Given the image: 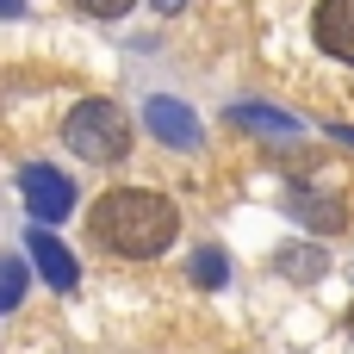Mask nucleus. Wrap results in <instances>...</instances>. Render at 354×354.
Here are the masks:
<instances>
[{"label":"nucleus","instance_id":"f257e3e1","mask_svg":"<svg viewBox=\"0 0 354 354\" xmlns=\"http://www.w3.org/2000/svg\"><path fill=\"white\" fill-rule=\"evenodd\" d=\"M87 230H93L100 249H112L124 261H149L180 236V212H174V199H162L149 187H112L87 212Z\"/></svg>","mask_w":354,"mask_h":354},{"label":"nucleus","instance_id":"f03ea898","mask_svg":"<svg viewBox=\"0 0 354 354\" xmlns=\"http://www.w3.org/2000/svg\"><path fill=\"white\" fill-rule=\"evenodd\" d=\"M62 143L81 156V162H124L131 156V124L112 100H81L68 118H62Z\"/></svg>","mask_w":354,"mask_h":354},{"label":"nucleus","instance_id":"7ed1b4c3","mask_svg":"<svg viewBox=\"0 0 354 354\" xmlns=\"http://www.w3.org/2000/svg\"><path fill=\"white\" fill-rule=\"evenodd\" d=\"M19 193H25V212H31L37 224H62V218L75 212V180H68L62 168H50V162L19 168Z\"/></svg>","mask_w":354,"mask_h":354},{"label":"nucleus","instance_id":"20e7f679","mask_svg":"<svg viewBox=\"0 0 354 354\" xmlns=\"http://www.w3.org/2000/svg\"><path fill=\"white\" fill-rule=\"evenodd\" d=\"M311 37H317L324 56L354 62V0H317V12H311Z\"/></svg>","mask_w":354,"mask_h":354},{"label":"nucleus","instance_id":"39448f33","mask_svg":"<svg viewBox=\"0 0 354 354\" xmlns=\"http://www.w3.org/2000/svg\"><path fill=\"white\" fill-rule=\"evenodd\" d=\"M25 249H31V261H37V274H44V280H50L56 292H68V286L81 280V268H75V255H68V249H62V243L50 236V224H31V230H25Z\"/></svg>","mask_w":354,"mask_h":354},{"label":"nucleus","instance_id":"423d86ee","mask_svg":"<svg viewBox=\"0 0 354 354\" xmlns=\"http://www.w3.org/2000/svg\"><path fill=\"white\" fill-rule=\"evenodd\" d=\"M143 124H149L168 149H193V143H199V118H193V106H180V100H149V106H143Z\"/></svg>","mask_w":354,"mask_h":354},{"label":"nucleus","instance_id":"0eeeda50","mask_svg":"<svg viewBox=\"0 0 354 354\" xmlns=\"http://www.w3.org/2000/svg\"><path fill=\"white\" fill-rule=\"evenodd\" d=\"M230 124L236 131H261V137H299V118H286L274 106H230Z\"/></svg>","mask_w":354,"mask_h":354},{"label":"nucleus","instance_id":"6e6552de","mask_svg":"<svg viewBox=\"0 0 354 354\" xmlns=\"http://www.w3.org/2000/svg\"><path fill=\"white\" fill-rule=\"evenodd\" d=\"M330 261H324V249H280V274H305V280H317Z\"/></svg>","mask_w":354,"mask_h":354},{"label":"nucleus","instance_id":"1a4fd4ad","mask_svg":"<svg viewBox=\"0 0 354 354\" xmlns=\"http://www.w3.org/2000/svg\"><path fill=\"white\" fill-rule=\"evenodd\" d=\"M19 299H25V261L0 255V311H12Z\"/></svg>","mask_w":354,"mask_h":354},{"label":"nucleus","instance_id":"9d476101","mask_svg":"<svg viewBox=\"0 0 354 354\" xmlns=\"http://www.w3.org/2000/svg\"><path fill=\"white\" fill-rule=\"evenodd\" d=\"M224 274H230L224 249H199V255H193V280H199V286H224Z\"/></svg>","mask_w":354,"mask_h":354},{"label":"nucleus","instance_id":"9b49d317","mask_svg":"<svg viewBox=\"0 0 354 354\" xmlns=\"http://www.w3.org/2000/svg\"><path fill=\"white\" fill-rule=\"evenodd\" d=\"M81 12H93V19H118V12H131V0H75Z\"/></svg>","mask_w":354,"mask_h":354},{"label":"nucleus","instance_id":"f8f14e48","mask_svg":"<svg viewBox=\"0 0 354 354\" xmlns=\"http://www.w3.org/2000/svg\"><path fill=\"white\" fill-rule=\"evenodd\" d=\"M12 12H25V0H0V19H12Z\"/></svg>","mask_w":354,"mask_h":354},{"label":"nucleus","instance_id":"ddd939ff","mask_svg":"<svg viewBox=\"0 0 354 354\" xmlns=\"http://www.w3.org/2000/svg\"><path fill=\"white\" fill-rule=\"evenodd\" d=\"M180 6H187V0H156V12H180Z\"/></svg>","mask_w":354,"mask_h":354},{"label":"nucleus","instance_id":"4468645a","mask_svg":"<svg viewBox=\"0 0 354 354\" xmlns=\"http://www.w3.org/2000/svg\"><path fill=\"white\" fill-rule=\"evenodd\" d=\"M330 137H336V143H348V149H354V131H330Z\"/></svg>","mask_w":354,"mask_h":354},{"label":"nucleus","instance_id":"2eb2a0df","mask_svg":"<svg viewBox=\"0 0 354 354\" xmlns=\"http://www.w3.org/2000/svg\"><path fill=\"white\" fill-rule=\"evenodd\" d=\"M348 336H354V305H348Z\"/></svg>","mask_w":354,"mask_h":354}]
</instances>
